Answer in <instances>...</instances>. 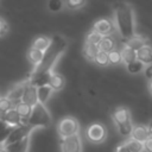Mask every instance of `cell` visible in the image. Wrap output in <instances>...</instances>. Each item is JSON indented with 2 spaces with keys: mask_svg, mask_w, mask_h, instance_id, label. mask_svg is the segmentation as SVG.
<instances>
[{
  "mask_svg": "<svg viewBox=\"0 0 152 152\" xmlns=\"http://www.w3.org/2000/svg\"><path fill=\"white\" fill-rule=\"evenodd\" d=\"M99 50L100 51H103V52H110L112 50H114L116 48V42L115 39L109 34V36H102V38L100 39L99 44Z\"/></svg>",
  "mask_w": 152,
  "mask_h": 152,
  "instance_id": "17",
  "label": "cell"
},
{
  "mask_svg": "<svg viewBox=\"0 0 152 152\" xmlns=\"http://www.w3.org/2000/svg\"><path fill=\"white\" fill-rule=\"evenodd\" d=\"M62 152H82V141L78 134L62 138L61 140Z\"/></svg>",
  "mask_w": 152,
  "mask_h": 152,
  "instance_id": "8",
  "label": "cell"
},
{
  "mask_svg": "<svg viewBox=\"0 0 152 152\" xmlns=\"http://www.w3.org/2000/svg\"><path fill=\"white\" fill-rule=\"evenodd\" d=\"M49 86L52 88V90H61L64 87V78L61 74L57 72H52L50 81H49Z\"/></svg>",
  "mask_w": 152,
  "mask_h": 152,
  "instance_id": "22",
  "label": "cell"
},
{
  "mask_svg": "<svg viewBox=\"0 0 152 152\" xmlns=\"http://www.w3.org/2000/svg\"><path fill=\"white\" fill-rule=\"evenodd\" d=\"M87 138L94 144H100L107 138V129L102 124H91L87 128Z\"/></svg>",
  "mask_w": 152,
  "mask_h": 152,
  "instance_id": "7",
  "label": "cell"
},
{
  "mask_svg": "<svg viewBox=\"0 0 152 152\" xmlns=\"http://www.w3.org/2000/svg\"><path fill=\"white\" fill-rule=\"evenodd\" d=\"M20 101L25 102V103H28L31 106H34L37 102H38V97H37V88L28 84L26 82V86L24 88V91H23V95H21V99Z\"/></svg>",
  "mask_w": 152,
  "mask_h": 152,
  "instance_id": "11",
  "label": "cell"
},
{
  "mask_svg": "<svg viewBox=\"0 0 152 152\" xmlns=\"http://www.w3.org/2000/svg\"><path fill=\"white\" fill-rule=\"evenodd\" d=\"M101 38H102V36H101L99 32L91 30V31L88 33V36H87V38H86V42H87V43H91V44H96V45H97Z\"/></svg>",
  "mask_w": 152,
  "mask_h": 152,
  "instance_id": "32",
  "label": "cell"
},
{
  "mask_svg": "<svg viewBox=\"0 0 152 152\" xmlns=\"http://www.w3.org/2000/svg\"><path fill=\"white\" fill-rule=\"evenodd\" d=\"M52 88L46 84V86H42L37 88V97H38V102L45 104L48 102V100L50 99V96L52 95Z\"/></svg>",
  "mask_w": 152,
  "mask_h": 152,
  "instance_id": "19",
  "label": "cell"
},
{
  "mask_svg": "<svg viewBox=\"0 0 152 152\" xmlns=\"http://www.w3.org/2000/svg\"><path fill=\"white\" fill-rule=\"evenodd\" d=\"M146 128H147V132H148V134H150V135H152V120L148 122V125L146 126Z\"/></svg>",
  "mask_w": 152,
  "mask_h": 152,
  "instance_id": "39",
  "label": "cell"
},
{
  "mask_svg": "<svg viewBox=\"0 0 152 152\" xmlns=\"http://www.w3.org/2000/svg\"><path fill=\"white\" fill-rule=\"evenodd\" d=\"M0 120H2L7 126H11V127H15V126H18V125L24 124L23 120H21V118L19 116L18 112L14 109V107H13L12 109L7 110V112L0 118Z\"/></svg>",
  "mask_w": 152,
  "mask_h": 152,
  "instance_id": "12",
  "label": "cell"
},
{
  "mask_svg": "<svg viewBox=\"0 0 152 152\" xmlns=\"http://www.w3.org/2000/svg\"><path fill=\"white\" fill-rule=\"evenodd\" d=\"M32 129H33V128H32L28 124H21V125H18V126L13 127V128L11 129V132H10V134H8V137H7V139L5 140L4 146H6V145H8V144H12V142H15V141H19V140H21V139L28 137Z\"/></svg>",
  "mask_w": 152,
  "mask_h": 152,
  "instance_id": "6",
  "label": "cell"
},
{
  "mask_svg": "<svg viewBox=\"0 0 152 152\" xmlns=\"http://www.w3.org/2000/svg\"><path fill=\"white\" fill-rule=\"evenodd\" d=\"M137 59L144 63L145 65L152 63V46L148 44L141 46L139 50H137Z\"/></svg>",
  "mask_w": 152,
  "mask_h": 152,
  "instance_id": "14",
  "label": "cell"
},
{
  "mask_svg": "<svg viewBox=\"0 0 152 152\" xmlns=\"http://www.w3.org/2000/svg\"><path fill=\"white\" fill-rule=\"evenodd\" d=\"M12 128H13V127H11V126H6L5 128L0 129V144L4 145V142H5V140L7 139V137H8V134H10V132H11Z\"/></svg>",
  "mask_w": 152,
  "mask_h": 152,
  "instance_id": "34",
  "label": "cell"
},
{
  "mask_svg": "<svg viewBox=\"0 0 152 152\" xmlns=\"http://www.w3.org/2000/svg\"><path fill=\"white\" fill-rule=\"evenodd\" d=\"M63 7H64L63 0H49V1H48V8H49V11L52 12V13L59 12Z\"/></svg>",
  "mask_w": 152,
  "mask_h": 152,
  "instance_id": "31",
  "label": "cell"
},
{
  "mask_svg": "<svg viewBox=\"0 0 152 152\" xmlns=\"http://www.w3.org/2000/svg\"><path fill=\"white\" fill-rule=\"evenodd\" d=\"M51 44V38H48V37H44V36H40V37H37L34 40H33V44L32 46L38 49V50H42V51H46L48 48L50 46Z\"/></svg>",
  "mask_w": 152,
  "mask_h": 152,
  "instance_id": "24",
  "label": "cell"
},
{
  "mask_svg": "<svg viewBox=\"0 0 152 152\" xmlns=\"http://www.w3.org/2000/svg\"><path fill=\"white\" fill-rule=\"evenodd\" d=\"M142 151H145V152H152V135H150L142 142Z\"/></svg>",
  "mask_w": 152,
  "mask_h": 152,
  "instance_id": "35",
  "label": "cell"
},
{
  "mask_svg": "<svg viewBox=\"0 0 152 152\" xmlns=\"http://www.w3.org/2000/svg\"><path fill=\"white\" fill-rule=\"evenodd\" d=\"M148 90H150V93L152 94V78L150 80V83H148Z\"/></svg>",
  "mask_w": 152,
  "mask_h": 152,
  "instance_id": "40",
  "label": "cell"
},
{
  "mask_svg": "<svg viewBox=\"0 0 152 152\" xmlns=\"http://www.w3.org/2000/svg\"><path fill=\"white\" fill-rule=\"evenodd\" d=\"M108 57H109V63L110 64H118V63L122 62L121 61V53L116 49H114L110 52H108Z\"/></svg>",
  "mask_w": 152,
  "mask_h": 152,
  "instance_id": "33",
  "label": "cell"
},
{
  "mask_svg": "<svg viewBox=\"0 0 152 152\" xmlns=\"http://www.w3.org/2000/svg\"><path fill=\"white\" fill-rule=\"evenodd\" d=\"M116 152H129V151H128V148H127L126 144H125V142H122V144H120V145L116 147Z\"/></svg>",
  "mask_w": 152,
  "mask_h": 152,
  "instance_id": "38",
  "label": "cell"
},
{
  "mask_svg": "<svg viewBox=\"0 0 152 152\" xmlns=\"http://www.w3.org/2000/svg\"><path fill=\"white\" fill-rule=\"evenodd\" d=\"M93 30L96 31V32H99L101 36H109V34H112L116 28H115V24H114L113 20L103 18V19L97 20V21L94 24Z\"/></svg>",
  "mask_w": 152,
  "mask_h": 152,
  "instance_id": "9",
  "label": "cell"
},
{
  "mask_svg": "<svg viewBox=\"0 0 152 152\" xmlns=\"http://www.w3.org/2000/svg\"><path fill=\"white\" fill-rule=\"evenodd\" d=\"M43 57H44V51L38 50V49H36V48H33V46L30 48L28 51H27V59H28L30 63H32V64H34V65L39 64V63L42 62Z\"/></svg>",
  "mask_w": 152,
  "mask_h": 152,
  "instance_id": "20",
  "label": "cell"
},
{
  "mask_svg": "<svg viewBox=\"0 0 152 152\" xmlns=\"http://www.w3.org/2000/svg\"><path fill=\"white\" fill-rule=\"evenodd\" d=\"M114 11V24L120 37L128 42L132 37L135 36V19L134 12L129 4L119 1L113 6Z\"/></svg>",
  "mask_w": 152,
  "mask_h": 152,
  "instance_id": "1",
  "label": "cell"
},
{
  "mask_svg": "<svg viewBox=\"0 0 152 152\" xmlns=\"http://www.w3.org/2000/svg\"><path fill=\"white\" fill-rule=\"evenodd\" d=\"M126 44H127V45H129L132 49H134V50L137 51V50H139L141 46L146 45V44H147V42H146L144 38H141L140 36H137V34H135V36H134V37H132L128 42H126Z\"/></svg>",
  "mask_w": 152,
  "mask_h": 152,
  "instance_id": "27",
  "label": "cell"
},
{
  "mask_svg": "<svg viewBox=\"0 0 152 152\" xmlns=\"http://www.w3.org/2000/svg\"><path fill=\"white\" fill-rule=\"evenodd\" d=\"M132 139L137 140V141H140V142H144L148 137V132H147V128L146 126H142V125H137V126H133L132 128V132H131V135H129Z\"/></svg>",
  "mask_w": 152,
  "mask_h": 152,
  "instance_id": "16",
  "label": "cell"
},
{
  "mask_svg": "<svg viewBox=\"0 0 152 152\" xmlns=\"http://www.w3.org/2000/svg\"><path fill=\"white\" fill-rule=\"evenodd\" d=\"M0 152H7V151H6L5 148H1V150H0Z\"/></svg>",
  "mask_w": 152,
  "mask_h": 152,
  "instance_id": "41",
  "label": "cell"
},
{
  "mask_svg": "<svg viewBox=\"0 0 152 152\" xmlns=\"http://www.w3.org/2000/svg\"><path fill=\"white\" fill-rule=\"evenodd\" d=\"M120 53H121V61H122L126 65L129 64L131 62H134V61L137 59V51H135L134 49H132V48H131L129 45H127V44L124 45V48L121 49Z\"/></svg>",
  "mask_w": 152,
  "mask_h": 152,
  "instance_id": "18",
  "label": "cell"
},
{
  "mask_svg": "<svg viewBox=\"0 0 152 152\" xmlns=\"http://www.w3.org/2000/svg\"><path fill=\"white\" fill-rule=\"evenodd\" d=\"M25 86H26V83H21V84H18V86H15L10 93H8V95H7V97H10L12 101H13V103L15 104L17 102H19L20 101V99H21V95H23V91H24V88H25Z\"/></svg>",
  "mask_w": 152,
  "mask_h": 152,
  "instance_id": "23",
  "label": "cell"
},
{
  "mask_svg": "<svg viewBox=\"0 0 152 152\" xmlns=\"http://www.w3.org/2000/svg\"><path fill=\"white\" fill-rule=\"evenodd\" d=\"M27 124L32 127H43L46 128L50 126L51 124V115L49 113V110L46 109L45 104L37 102L34 106H32V112L31 115L27 119Z\"/></svg>",
  "mask_w": 152,
  "mask_h": 152,
  "instance_id": "4",
  "label": "cell"
},
{
  "mask_svg": "<svg viewBox=\"0 0 152 152\" xmlns=\"http://www.w3.org/2000/svg\"><path fill=\"white\" fill-rule=\"evenodd\" d=\"M66 49V40L59 34H56L51 39V44L48 48V50L44 52V57L39 64L36 65L33 69V72H44V71H51L56 62L59 59L62 53Z\"/></svg>",
  "mask_w": 152,
  "mask_h": 152,
  "instance_id": "2",
  "label": "cell"
},
{
  "mask_svg": "<svg viewBox=\"0 0 152 152\" xmlns=\"http://www.w3.org/2000/svg\"><path fill=\"white\" fill-rule=\"evenodd\" d=\"M125 144L129 152H142V142H140V141H137L131 138V139L126 140Z\"/></svg>",
  "mask_w": 152,
  "mask_h": 152,
  "instance_id": "29",
  "label": "cell"
},
{
  "mask_svg": "<svg viewBox=\"0 0 152 152\" xmlns=\"http://www.w3.org/2000/svg\"><path fill=\"white\" fill-rule=\"evenodd\" d=\"M14 107V103L13 101L7 97V96H4V97H0V118L10 109H12Z\"/></svg>",
  "mask_w": 152,
  "mask_h": 152,
  "instance_id": "28",
  "label": "cell"
},
{
  "mask_svg": "<svg viewBox=\"0 0 152 152\" xmlns=\"http://www.w3.org/2000/svg\"><path fill=\"white\" fill-rule=\"evenodd\" d=\"M14 109L18 112V114L21 118L23 122L27 124V119H28V116L31 115V112H32V106L28 104V103H25L23 101H19V102H17L14 104Z\"/></svg>",
  "mask_w": 152,
  "mask_h": 152,
  "instance_id": "15",
  "label": "cell"
},
{
  "mask_svg": "<svg viewBox=\"0 0 152 152\" xmlns=\"http://www.w3.org/2000/svg\"><path fill=\"white\" fill-rule=\"evenodd\" d=\"M64 7L69 11H76V10H80L82 8L87 0H64Z\"/></svg>",
  "mask_w": 152,
  "mask_h": 152,
  "instance_id": "26",
  "label": "cell"
},
{
  "mask_svg": "<svg viewBox=\"0 0 152 152\" xmlns=\"http://www.w3.org/2000/svg\"><path fill=\"white\" fill-rule=\"evenodd\" d=\"M78 131H80V124L72 116L63 118L57 125V132H58V135L61 138L78 134Z\"/></svg>",
  "mask_w": 152,
  "mask_h": 152,
  "instance_id": "5",
  "label": "cell"
},
{
  "mask_svg": "<svg viewBox=\"0 0 152 152\" xmlns=\"http://www.w3.org/2000/svg\"><path fill=\"white\" fill-rule=\"evenodd\" d=\"M28 142H30V138L26 137L19 141H15V142H12V144H8L5 147V150L7 152H27L28 150Z\"/></svg>",
  "mask_w": 152,
  "mask_h": 152,
  "instance_id": "13",
  "label": "cell"
},
{
  "mask_svg": "<svg viewBox=\"0 0 152 152\" xmlns=\"http://www.w3.org/2000/svg\"><path fill=\"white\" fill-rule=\"evenodd\" d=\"M100 50H99V46L96 45V44H91V43H84V46H83V55H84V57L88 59V61H90V62H94V58H95V56L97 55V52H99Z\"/></svg>",
  "mask_w": 152,
  "mask_h": 152,
  "instance_id": "21",
  "label": "cell"
},
{
  "mask_svg": "<svg viewBox=\"0 0 152 152\" xmlns=\"http://www.w3.org/2000/svg\"><path fill=\"white\" fill-rule=\"evenodd\" d=\"M51 74L52 71H44V72H32L27 83L38 88V87H42V86H46L49 84V81H50V77H51Z\"/></svg>",
  "mask_w": 152,
  "mask_h": 152,
  "instance_id": "10",
  "label": "cell"
},
{
  "mask_svg": "<svg viewBox=\"0 0 152 152\" xmlns=\"http://www.w3.org/2000/svg\"><path fill=\"white\" fill-rule=\"evenodd\" d=\"M94 62L100 65V66H107L109 64V57H108V53L107 52H103V51H99L97 55L95 56L94 58Z\"/></svg>",
  "mask_w": 152,
  "mask_h": 152,
  "instance_id": "30",
  "label": "cell"
},
{
  "mask_svg": "<svg viewBox=\"0 0 152 152\" xmlns=\"http://www.w3.org/2000/svg\"><path fill=\"white\" fill-rule=\"evenodd\" d=\"M144 68H145V64L141 63V62L138 61V59H135L134 62H131L129 64L126 65L127 71H128L129 74H132V75H137V74L144 71Z\"/></svg>",
  "mask_w": 152,
  "mask_h": 152,
  "instance_id": "25",
  "label": "cell"
},
{
  "mask_svg": "<svg viewBox=\"0 0 152 152\" xmlns=\"http://www.w3.org/2000/svg\"><path fill=\"white\" fill-rule=\"evenodd\" d=\"M112 119L118 128V132L121 137H129L133 125L131 121L129 110L124 107H116L112 110Z\"/></svg>",
  "mask_w": 152,
  "mask_h": 152,
  "instance_id": "3",
  "label": "cell"
},
{
  "mask_svg": "<svg viewBox=\"0 0 152 152\" xmlns=\"http://www.w3.org/2000/svg\"><path fill=\"white\" fill-rule=\"evenodd\" d=\"M7 31H8V25H7L6 20L0 17V37L5 36L7 33Z\"/></svg>",
  "mask_w": 152,
  "mask_h": 152,
  "instance_id": "36",
  "label": "cell"
},
{
  "mask_svg": "<svg viewBox=\"0 0 152 152\" xmlns=\"http://www.w3.org/2000/svg\"><path fill=\"white\" fill-rule=\"evenodd\" d=\"M144 74H145V77H146L147 80H151V78H152V63L145 65V68H144Z\"/></svg>",
  "mask_w": 152,
  "mask_h": 152,
  "instance_id": "37",
  "label": "cell"
}]
</instances>
